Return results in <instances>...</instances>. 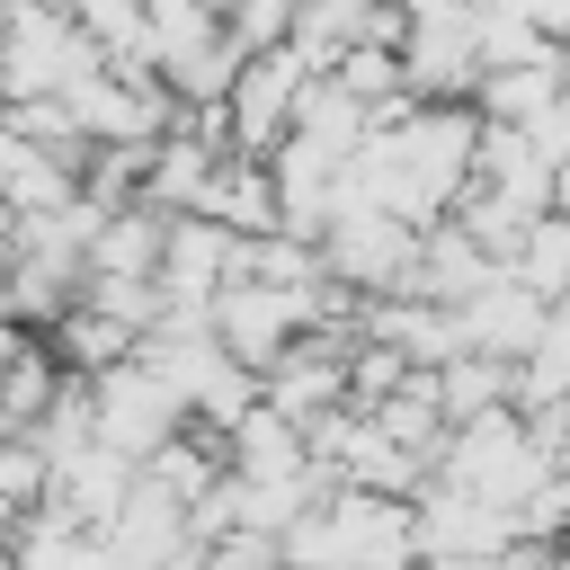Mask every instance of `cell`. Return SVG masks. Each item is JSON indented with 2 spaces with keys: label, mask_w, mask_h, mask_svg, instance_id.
I'll return each mask as SVG.
<instances>
[{
  "label": "cell",
  "mask_w": 570,
  "mask_h": 570,
  "mask_svg": "<svg viewBox=\"0 0 570 570\" xmlns=\"http://www.w3.org/2000/svg\"><path fill=\"white\" fill-rule=\"evenodd\" d=\"M517 18H525L534 36H561V18H570V0H517Z\"/></svg>",
  "instance_id": "277c9868"
},
{
  "label": "cell",
  "mask_w": 570,
  "mask_h": 570,
  "mask_svg": "<svg viewBox=\"0 0 570 570\" xmlns=\"http://www.w3.org/2000/svg\"><path fill=\"white\" fill-rule=\"evenodd\" d=\"M178 419H187V401H178V383H169V374H151L142 356L98 365V383H89V436H98L107 454L142 463L160 436H178Z\"/></svg>",
  "instance_id": "6da1fadb"
},
{
  "label": "cell",
  "mask_w": 570,
  "mask_h": 570,
  "mask_svg": "<svg viewBox=\"0 0 570 570\" xmlns=\"http://www.w3.org/2000/svg\"><path fill=\"white\" fill-rule=\"evenodd\" d=\"M543 294H525L508 267H490L472 294H454V321H463V347H481V356H517L534 330H543Z\"/></svg>",
  "instance_id": "7a4b0ae2"
},
{
  "label": "cell",
  "mask_w": 570,
  "mask_h": 570,
  "mask_svg": "<svg viewBox=\"0 0 570 570\" xmlns=\"http://www.w3.org/2000/svg\"><path fill=\"white\" fill-rule=\"evenodd\" d=\"M53 330H62V356H71L80 374H98V365L134 356V330H125V321H107V312H98V303H80V294L53 312Z\"/></svg>",
  "instance_id": "3957f363"
}]
</instances>
